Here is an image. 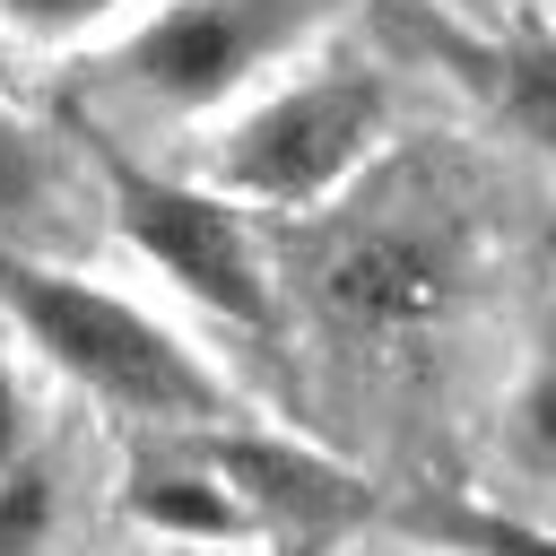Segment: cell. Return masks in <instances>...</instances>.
I'll use <instances>...</instances> for the list:
<instances>
[{"label":"cell","instance_id":"3","mask_svg":"<svg viewBox=\"0 0 556 556\" xmlns=\"http://www.w3.org/2000/svg\"><path fill=\"white\" fill-rule=\"evenodd\" d=\"M304 9L313 0H182L122 52V70L156 104H208L235 78H252V61H269L304 26Z\"/></svg>","mask_w":556,"mask_h":556},{"label":"cell","instance_id":"13","mask_svg":"<svg viewBox=\"0 0 556 556\" xmlns=\"http://www.w3.org/2000/svg\"><path fill=\"white\" fill-rule=\"evenodd\" d=\"M17 443H26V400H17V382L0 374V469L17 460Z\"/></svg>","mask_w":556,"mask_h":556},{"label":"cell","instance_id":"2","mask_svg":"<svg viewBox=\"0 0 556 556\" xmlns=\"http://www.w3.org/2000/svg\"><path fill=\"white\" fill-rule=\"evenodd\" d=\"M382 122V87L374 78H313L287 87L278 104H261L235 139H226V182L252 200H321L374 139Z\"/></svg>","mask_w":556,"mask_h":556},{"label":"cell","instance_id":"9","mask_svg":"<svg viewBox=\"0 0 556 556\" xmlns=\"http://www.w3.org/2000/svg\"><path fill=\"white\" fill-rule=\"evenodd\" d=\"M43 200V156L26 148V130L0 122V208H35Z\"/></svg>","mask_w":556,"mask_h":556},{"label":"cell","instance_id":"1","mask_svg":"<svg viewBox=\"0 0 556 556\" xmlns=\"http://www.w3.org/2000/svg\"><path fill=\"white\" fill-rule=\"evenodd\" d=\"M0 295L17 304L26 339H43L52 365H70L87 391H104L113 408L130 417H217L226 391L217 374L148 313H130L122 295L104 287H78V278H43L26 261H0Z\"/></svg>","mask_w":556,"mask_h":556},{"label":"cell","instance_id":"10","mask_svg":"<svg viewBox=\"0 0 556 556\" xmlns=\"http://www.w3.org/2000/svg\"><path fill=\"white\" fill-rule=\"evenodd\" d=\"M478 556H556V539L547 530H521V521H452Z\"/></svg>","mask_w":556,"mask_h":556},{"label":"cell","instance_id":"4","mask_svg":"<svg viewBox=\"0 0 556 556\" xmlns=\"http://www.w3.org/2000/svg\"><path fill=\"white\" fill-rule=\"evenodd\" d=\"M113 208H122V235H130L174 287H191V295L217 304L226 321H261V313H269V287H261V269H252V243H243V226H235L217 200L113 165Z\"/></svg>","mask_w":556,"mask_h":556},{"label":"cell","instance_id":"7","mask_svg":"<svg viewBox=\"0 0 556 556\" xmlns=\"http://www.w3.org/2000/svg\"><path fill=\"white\" fill-rule=\"evenodd\" d=\"M43 530H52V478L26 469V460H9L0 469V556H35Z\"/></svg>","mask_w":556,"mask_h":556},{"label":"cell","instance_id":"6","mask_svg":"<svg viewBox=\"0 0 556 556\" xmlns=\"http://www.w3.org/2000/svg\"><path fill=\"white\" fill-rule=\"evenodd\" d=\"M130 513H139L148 530H174V539H226V530H243V504H235L217 478H191V469L139 478V486H130Z\"/></svg>","mask_w":556,"mask_h":556},{"label":"cell","instance_id":"11","mask_svg":"<svg viewBox=\"0 0 556 556\" xmlns=\"http://www.w3.org/2000/svg\"><path fill=\"white\" fill-rule=\"evenodd\" d=\"M113 0H0V17L9 26H26V35H61V26H78V17H104Z\"/></svg>","mask_w":556,"mask_h":556},{"label":"cell","instance_id":"12","mask_svg":"<svg viewBox=\"0 0 556 556\" xmlns=\"http://www.w3.org/2000/svg\"><path fill=\"white\" fill-rule=\"evenodd\" d=\"M521 426H530V452L556 469V365H547V374L521 391Z\"/></svg>","mask_w":556,"mask_h":556},{"label":"cell","instance_id":"5","mask_svg":"<svg viewBox=\"0 0 556 556\" xmlns=\"http://www.w3.org/2000/svg\"><path fill=\"white\" fill-rule=\"evenodd\" d=\"M452 295V252L426 226H356L330 261H321V304L348 330H417L434 321Z\"/></svg>","mask_w":556,"mask_h":556},{"label":"cell","instance_id":"8","mask_svg":"<svg viewBox=\"0 0 556 556\" xmlns=\"http://www.w3.org/2000/svg\"><path fill=\"white\" fill-rule=\"evenodd\" d=\"M513 104H521L530 130L556 139V61H547V52H521V61H513Z\"/></svg>","mask_w":556,"mask_h":556}]
</instances>
